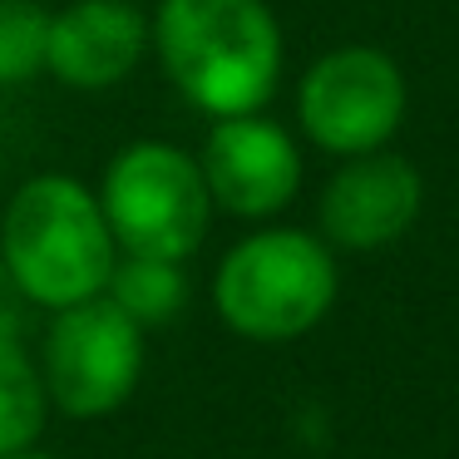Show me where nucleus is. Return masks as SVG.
Segmentation results:
<instances>
[{
    "label": "nucleus",
    "mask_w": 459,
    "mask_h": 459,
    "mask_svg": "<svg viewBox=\"0 0 459 459\" xmlns=\"http://www.w3.org/2000/svg\"><path fill=\"white\" fill-rule=\"evenodd\" d=\"M21 307H25V297L15 291L11 272L0 267V346L5 341H21Z\"/></svg>",
    "instance_id": "nucleus-13"
},
{
    "label": "nucleus",
    "mask_w": 459,
    "mask_h": 459,
    "mask_svg": "<svg viewBox=\"0 0 459 459\" xmlns=\"http://www.w3.org/2000/svg\"><path fill=\"white\" fill-rule=\"evenodd\" d=\"M104 297H109L124 316L139 321L143 331H149V326H169V321L188 307V277H183V262H173V257H139V252H119Z\"/></svg>",
    "instance_id": "nucleus-10"
},
{
    "label": "nucleus",
    "mask_w": 459,
    "mask_h": 459,
    "mask_svg": "<svg viewBox=\"0 0 459 459\" xmlns=\"http://www.w3.org/2000/svg\"><path fill=\"white\" fill-rule=\"evenodd\" d=\"M336 301V257L301 228H262L232 242L212 272L222 326L247 341H297L326 321Z\"/></svg>",
    "instance_id": "nucleus-3"
},
{
    "label": "nucleus",
    "mask_w": 459,
    "mask_h": 459,
    "mask_svg": "<svg viewBox=\"0 0 459 459\" xmlns=\"http://www.w3.org/2000/svg\"><path fill=\"white\" fill-rule=\"evenodd\" d=\"M0 459H55V455H45V449H15V455H0Z\"/></svg>",
    "instance_id": "nucleus-14"
},
{
    "label": "nucleus",
    "mask_w": 459,
    "mask_h": 459,
    "mask_svg": "<svg viewBox=\"0 0 459 459\" xmlns=\"http://www.w3.org/2000/svg\"><path fill=\"white\" fill-rule=\"evenodd\" d=\"M50 11L35 0H0V90L30 84L45 70Z\"/></svg>",
    "instance_id": "nucleus-12"
},
{
    "label": "nucleus",
    "mask_w": 459,
    "mask_h": 459,
    "mask_svg": "<svg viewBox=\"0 0 459 459\" xmlns=\"http://www.w3.org/2000/svg\"><path fill=\"white\" fill-rule=\"evenodd\" d=\"M425 208V178L395 149L341 159L321 188V242L341 252H380L415 228Z\"/></svg>",
    "instance_id": "nucleus-8"
},
{
    "label": "nucleus",
    "mask_w": 459,
    "mask_h": 459,
    "mask_svg": "<svg viewBox=\"0 0 459 459\" xmlns=\"http://www.w3.org/2000/svg\"><path fill=\"white\" fill-rule=\"evenodd\" d=\"M297 124L331 159L390 149L405 124V74L376 45H336L301 74Z\"/></svg>",
    "instance_id": "nucleus-6"
},
{
    "label": "nucleus",
    "mask_w": 459,
    "mask_h": 459,
    "mask_svg": "<svg viewBox=\"0 0 459 459\" xmlns=\"http://www.w3.org/2000/svg\"><path fill=\"white\" fill-rule=\"evenodd\" d=\"M50 415V395H45L40 366L21 351V341L0 346V455L30 449Z\"/></svg>",
    "instance_id": "nucleus-11"
},
{
    "label": "nucleus",
    "mask_w": 459,
    "mask_h": 459,
    "mask_svg": "<svg viewBox=\"0 0 459 459\" xmlns=\"http://www.w3.org/2000/svg\"><path fill=\"white\" fill-rule=\"evenodd\" d=\"M143 376V326L109 297L60 307L40 346L45 395L70 420H104L134 395Z\"/></svg>",
    "instance_id": "nucleus-5"
},
{
    "label": "nucleus",
    "mask_w": 459,
    "mask_h": 459,
    "mask_svg": "<svg viewBox=\"0 0 459 459\" xmlns=\"http://www.w3.org/2000/svg\"><path fill=\"white\" fill-rule=\"evenodd\" d=\"M198 169L212 193V208L247 218V222L277 218L301 193V149L267 114L212 119L198 153Z\"/></svg>",
    "instance_id": "nucleus-7"
},
{
    "label": "nucleus",
    "mask_w": 459,
    "mask_h": 459,
    "mask_svg": "<svg viewBox=\"0 0 459 459\" xmlns=\"http://www.w3.org/2000/svg\"><path fill=\"white\" fill-rule=\"evenodd\" d=\"M149 50V21L129 0H70L50 15L45 70L65 90L100 94L124 84Z\"/></svg>",
    "instance_id": "nucleus-9"
},
{
    "label": "nucleus",
    "mask_w": 459,
    "mask_h": 459,
    "mask_svg": "<svg viewBox=\"0 0 459 459\" xmlns=\"http://www.w3.org/2000/svg\"><path fill=\"white\" fill-rule=\"evenodd\" d=\"M173 90L208 119L262 114L281 80V25L267 0H159L149 25Z\"/></svg>",
    "instance_id": "nucleus-1"
},
{
    "label": "nucleus",
    "mask_w": 459,
    "mask_h": 459,
    "mask_svg": "<svg viewBox=\"0 0 459 459\" xmlns=\"http://www.w3.org/2000/svg\"><path fill=\"white\" fill-rule=\"evenodd\" d=\"M100 208L119 252L188 262L208 238L212 193L188 149L139 139L109 159L100 183Z\"/></svg>",
    "instance_id": "nucleus-4"
},
{
    "label": "nucleus",
    "mask_w": 459,
    "mask_h": 459,
    "mask_svg": "<svg viewBox=\"0 0 459 459\" xmlns=\"http://www.w3.org/2000/svg\"><path fill=\"white\" fill-rule=\"evenodd\" d=\"M119 262L100 193L70 173H35L11 193L0 212V267L30 307L60 311L104 297Z\"/></svg>",
    "instance_id": "nucleus-2"
}]
</instances>
